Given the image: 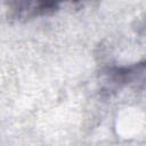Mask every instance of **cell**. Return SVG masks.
I'll use <instances>...</instances> for the list:
<instances>
[{"label":"cell","mask_w":146,"mask_h":146,"mask_svg":"<svg viewBox=\"0 0 146 146\" xmlns=\"http://www.w3.org/2000/svg\"><path fill=\"white\" fill-rule=\"evenodd\" d=\"M7 6L8 18L26 22L36 17L50 16L59 10V3L54 1H9Z\"/></svg>","instance_id":"6da1fadb"}]
</instances>
